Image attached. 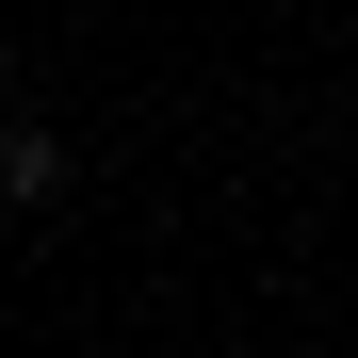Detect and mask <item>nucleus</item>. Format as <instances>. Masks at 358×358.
Returning a JSON list of instances; mask_svg holds the SVG:
<instances>
[{"label":"nucleus","mask_w":358,"mask_h":358,"mask_svg":"<svg viewBox=\"0 0 358 358\" xmlns=\"http://www.w3.org/2000/svg\"><path fill=\"white\" fill-rule=\"evenodd\" d=\"M49 179H66V147H49V131H0V212H33Z\"/></svg>","instance_id":"f257e3e1"},{"label":"nucleus","mask_w":358,"mask_h":358,"mask_svg":"<svg viewBox=\"0 0 358 358\" xmlns=\"http://www.w3.org/2000/svg\"><path fill=\"white\" fill-rule=\"evenodd\" d=\"M0 98H17V66H0Z\"/></svg>","instance_id":"f03ea898"}]
</instances>
